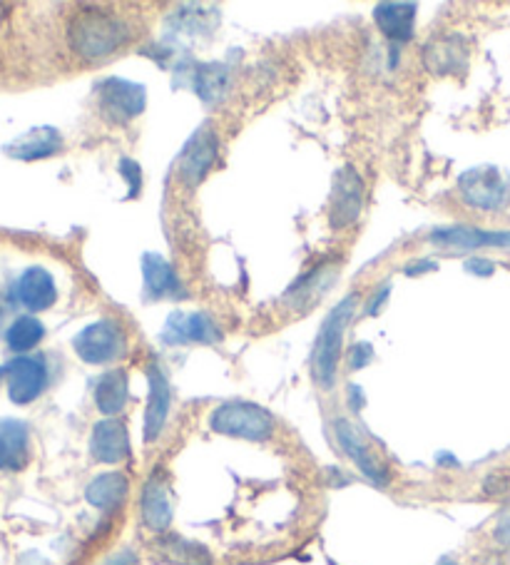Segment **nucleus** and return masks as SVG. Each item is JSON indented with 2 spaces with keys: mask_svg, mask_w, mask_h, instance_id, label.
I'll return each instance as SVG.
<instances>
[{
  "mask_svg": "<svg viewBox=\"0 0 510 565\" xmlns=\"http://www.w3.org/2000/svg\"><path fill=\"white\" fill-rule=\"evenodd\" d=\"M337 436H339L341 446H344V451L351 456V459L357 461L359 469L364 471L371 481H376V483L384 486V483H386L384 466H381V463L374 459V454L369 451V446L364 444V438L359 436L357 428L351 426L349 422H337Z\"/></svg>",
  "mask_w": 510,
  "mask_h": 565,
  "instance_id": "nucleus-21",
  "label": "nucleus"
},
{
  "mask_svg": "<svg viewBox=\"0 0 510 565\" xmlns=\"http://www.w3.org/2000/svg\"><path fill=\"white\" fill-rule=\"evenodd\" d=\"M3 15H6V6H0V23H3Z\"/></svg>",
  "mask_w": 510,
  "mask_h": 565,
  "instance_id": "nucleus-33",
  "label": "nucleus"
},
{
  "mask_svg": "<svg viewBox=\"0 0 510 565\" xmlns=\"http://www.w3.org/2000/svg\"><path fill=\"white\" fill-rule=\"evenodd\" d=\"M364 207V180L354 168H341L333 174L331 202H329V224L331 230H347L357 224Z\"/></svg>",
  "mask_w": 510,
  "mask_h": 565,
  "instance_id": "nucleus-7",
  "label": "nucleus"
},
{
  "mask_svg": "<svg viewBox=\"0 0 510 565\" xmlns=\"http://www.w3.org/2000/svg\"><path fill=\"white\" fill-rule=\"evenodd\" d=\"M466 271H468V275H476V277H490L496 271V265L490 259L474 257V259L466 262Z\"/></svg>",
  "mask_w": 510,
  "mask_h": 565,
  "instance_id": "nucleus-27",
  "label": "nucleus"
},
{
  "mask_svg": "<svg viewBox=\"0 0 510 565\" xmlns=\"http://www.w3.org/2000/svg\"><path fill=\"white\" fill-rule=\"evenodd\" d=\"M217 154H220L217 135L212 132L210 125H202L180 152V160H178L180 180L188 184L190 190L198 188V184L208 178V172L214 168Z\"/></svg>",
  "mask_w": 510,
  "mask_h": 565,
  "instance_id": "nucleus-9",
  "label": "nucleus"
},
{
  "mask_svg": "<svg viewBox=\"0 0 510 565\" xmlns=\"http://www.w3.org/2000/svg\"><path fill=\"white\" fill-rule=\"evenodd\" d=\"M438 269V262L434 259H418L414 265H408L404 271L408 277H416V275H426V271H436Z\"/></svg>",
  "mask_w": 510,
  "mask_h": 565,
  "instance_id": "nucleus-31",
  "label": "nucleus"
},
{
  "mask_svg": "<svg viewBox=\"0 0 510 565\" xmlns=\"http://www.w3.org/2000/svg\"><path fill=\"white\" fill-rule=\"evenodd\" d=\"M458 192L468 207L500 212L510 204V174L493 168V164H480V168L460 174Z\"/></svg>",
  "mask_w": 510,
  "mask_h": 565,
  "instance_id": "nucleus-4",
  "label": "nucleus"
},
{
  "mask_svg": "<svg viewBox=\"0 0 510 565\" xmlns=\"http://www.w3.org/2000/svg\"><path fill=\"white\" fill-rule=\"evenodd\" d=\"M337 275L339 271L331 262H321L319 267H314L311 271H307V275L294 281V285L287 289V295H284V301H287L291 309L307 311L314 305H319V299L327 295V289L333 285Z\"/></svg>",
  "mask_w": 510,
  "mask_h": 565,
  "instance_id": "nucleus-15",
  "label": "nucleus"
},
{
  "mask_svg": "<svg viewBox=\"0 0 510 565\" xmlns=\"http://www.w3.org/2000/svg\"><path fill=\"white\" fill-rule=\"evenodd\" d=\"M371 356H374V352H371V347L366 342L357 344L354 349H351V369H354V372H357V369L366 366L371 362Z\"/></svg>",
  "mask_w": 510,
  "mask_h": 565,
  "instance_id": "nucleus-28",
  "label": "nucleus"
},
{
  "mask_svg": "<svg viewBox=\"0 0 510 565\" xmlns=\"http://www.w3.org/2000/svg\"><path fill=\"white\" fill-rule=\"evenodd\" d=\"M416 3H394V0H386V3H379L374 8V21L379 31L384 33L391 43H406L411 41L416 28Z\"/></svg>",
  "mask_w": 510,
  "mask_h": 565,
  "instance_id": "nucleus-20",
  "label": "nucleus"
},
{
  "mask_svg": "<svg viewBox=\"0 0 510 565\" xmlns=\"http://www.w3.org/2000/svg\"><path fill=\"white\" fill-rule=\"evenodd\" d=\"M389 299V287H384V289H379V297H374L371 299V305L366 307V315H376V311L381 309V305H384V301Z\"/></svg>",
  "mask_w": 510,
  "mask_h": 565,
  "instance_id": "nucleus-32",
  "label": "nucleus"
},
{
  "mask_svg": "<svg viewBox=\"0 0 510 565\" xmlns=\"http://www.w3.org/2000/svg\"><path fill=\"white\" fill-rule=\"evenodd\" d=\"M95 404L105 416L120 414L127 404V374L123 369H113L97 379Z\"/></svg>",
  "mask_w": 510,
  "mask_h": 565,
  "instance_id": "nucleus-22",
  "label": "nucleus"
},
{
  "mask_svg": "<svg viewBox=\"0 0 510 565\" xmlns=\"http://www.w3.org/2000/svg\"><path fill=\"white\" fill-rule=\"evenodd\" d=\"M8 396L18 406L33 404L47 386V369L43 359L35 356H15L6 366Z\"/></svg>",
  "mask_w": 510,
  "mask_h": 565,
  "instance_id": "nucleus-10",
  "label": "nucleus"
},
{
  "mask_svg": "<svg viewBox=\"0 0 510 565\" xmlns=\"http://www.w3.org/2000/svg\"><path fill=\"white\" fill-rule=\"evenodd\" d=\"M424 65L431 75H456L468 67V43L464 35L448 33L428 41L424 47Z\"/></svg>",
  "mask_w": 510,
  "mask_h": 565,
  "instance_id": "nucleus-12",
  "label": "nucleus"
},
{
  "mask_svg": "<svg viewBox=\"0 0 510 565\" xmlns=\"http://www.w3.org/2000/svg\"><path fill=\"white\" fill-rule=\"evenodd\" d=\"M43 337H45L43 321L31 317V315H23V317H18L11 327H8L6 344H8V349H11V352L25 354V352H31V349L41 344Z\"/></svg>",
  "mask_w": 510,
  "mask_h": 565,
  "instance_id": "nucleus-25",
  "label": "nucleus"
},
{
  "mask_svg": "<svg viewBox=\"0 0 510 565\" xmlns=\"http://www.w3.org/2000/svg\"><path fill=\"white\" fill-rule=\"evenodd\" d=\"M220 339L222 334L217 324L204 311H192V315L174 311L162 331L164 344H217Z\"/></svg>",
  "mask_w": 510,
  "mask_h": 565,
  "instance_id": "nucleus-11",
  "label": "nucleus"
},
{
  "mask_svg": "<svg viewBox=\"0 0 510 565\" xmlns=\"http://www.w3.org/2000/svg\"><path fill=\"white\" fill-rule=\"evenodd\" d=\"M140 515L147 531H152L157 535H164L170 531V525L174 521V499L170 476H167L162 466H157L145 483L140 499Z\"/></svg>",
  "mask_w": 510,
  "mask_h": 565,
  "instance_id": "nucleus-8",
  "label": "nucleus"
},
{
  "mask_svg": "<svg viewBox=\"0 0 510 565\" xmlns=\"http://www.w3.org/2000/svg\"><path fill=\"white\" fill-rule=\"evenodd\" d=\"M496 541L510 548V509H506L496 523Z\"/></svg>",
  "mask_w": 510,
  "mask_h": 565,
  "instance_id": "nucleus-29",
  "label": "nucleus"
},
{
  "mask_svg": "<svg viewBox=\"0 0 510 565\" xmlns=\"http://www.w3.org/2000/svg\"><path fill=\"white\" fill-rule=\"evenodd\" d=\"M6 376V369H0V379H3Z\"/></svg>",
  "mask_w": 510,
  "mask_h": 565,
  "instance_id": "nucleus-34",
  "label": "nucleus"
},
{
  "mask_svg": "<svg viewBox=\"0 0 510 565\" xmlns=\"http://www.w3.org/2000/svg\"><path fill=\"white\" fill-rule=\"evenodd\" d=\"M147 379H150V402H147V414H145V438L147 441H155V438L162 434L167 414H170L172 392L162 366L157 362H152L150 369H147Z\"/></svg>",
  "mask_w": 510,
  "mask_h": 565,
  "instance_id": "nucleus-17",
  "label": "nucleus"
},
{
  "mask_svg": "<svg viewBox=\"0 0 510 565\" xmlns=\"http://www.w3.org/2000/svg\"><path fill=\"white\" fill-rule=\"evenodd\" d=\"M440 565H456V563H450V561H444Z\"/></svg>",
  "mask_w": 510,
  "mask_h": 565,
  "instance_id": "nucleus-35",
  "label": "nucleus"
},
{
  "mask_svg": "<svg viewBox=\"0 0 510 565\" xmlns=\"http://www.w3.org/2000/svg\"><path fill=\"white\" fill-rule=\"evenodd\" d=\"M210 428L220 436L240 438V441L264 444L277 431L274 416L252 402H227L217 406L210 416Z\"/></svg>",
  "mask_w": 510,
  "mask_h": 565,
  "instance_id": "nucleus-3",
  "label": "nucleus"
},
{
  "mask_svg": "<svg viewBox=\"0 0 510 565\" xmlns=\"http://www.w3.org/2000/svg\"><path fill=\"white\" fill-rule=\"evenodd\" d=\"M73 349L85 364H110L125 354L127 339L123 327L115 319H97L83 331H77Z\"/></svg>",
  "mask_w": 510,
  "mask_h": 565,
  "instance_id": "nucleus-6",
  "label": "nucleus"
},
{
  "mask_svg": "<svg viewBox=\"0 0 510 565\" xmlns=\"http://www.w3.org/2000/svg\"><path fill=\"white\" fill-rule=\"evenodd\" d=\"M142 279L147 299H184V291L178 271L157 252H145L142 255Z\"/></svg>",
  "mask_w": 510,
  "mask_h": 565,
  "instance_id": "nucleus-14",
  "label": "nucleus"
},
{
  "mask_svg": "<svg viewBox=\"0 0 510 565\" xmlns=\"http://www.w3.org/2000/svg\"><path fill=\"white\" fill-rule=\"evenodd\" d=\"M15 299L28 311H45L57 301L55 279L43 267H28L15 281Z\"/></svg>",
  "mask_w": 510,
  "mask_h": 565,
  "instance_id": "nucleus-16",
  "label": "nucleus"
},
{
  "mask_svg": "<svg viewBox=\"0 0 510 565\" xmlns=\"http://www.w3.org/2000/svg\"><path fill=\"white\" fill-rule=\"evenodd\" d=\"M127 491H130V483L123 473H103L97 476V479L87 486L85 491V499L91 505L100 511H110L115 505H120L125 501Z\"/></svg>",
  "mask_w": 510,
  "mask_h": 565,
  "instance_id": "nucleus-23",
  "label": "nucleus"
},
{
  "mask_svg": "<svg viewBox=\"0 0 510 565\" xmlns=\"http://www.w3.org/2000/svg\"><path fill=\"white\" fill-rule=\"evenodd\" d=\"M359 305L357 295H349L333 307L327 319L321 321L317 342H314L311 354V369H314V382H317L323 392H329L337 384V369L341 359V349H344V334L351 317H354Z\"/></svg>",
  "mask_w": 510,
  "mask_h": 565,
  "instance_id": "nucleus-2",
  "label": "nucleus"
},
{
  "mask_svg": "<svg viewBox=\"0 0 510 565\" xmlns=\"http://www.w3.org/2000/svg\"><path fill=\"white\" fill-rule=\"evenodd\" d=\"M6 466H13V469H18V466H21V463H18L11 444H8L6 436L0 434V469H6Z\"/></svg>",
  "mask_w": 510,
  "mask_h": 565,
  "instance_id": "nucleus-30",
  "label": "nucleus"
},
{
  "mask_svg": "<svg viewBox=\"0 0 510 565\" xmlns=\"http://www.w3.org/2000/svg\"><path fill=\"white\" fill-rule=\"evenodd\" d=\"M232 75L230 67L222 63H202L194 71V93L200 95L204 103H217L230 90Z\"/></svg>",
  "mask_w": 510,
  "mask_h": 565,
  "instance_id": "nucleus-24",
  "label": "nucleus"
},
{
  "mask_svg": "<svg viewBox=\"0 0 510 565\" xmlns=\"http://www.w3.org/2000/svg\"><path fill=\"white\" fill-rule=\"evenodd\" d=\"M431 242L440 249L474 252L480 247H510V232H488L468 224H454V227H438L431 232Z\"/></svg>",
  "mask_w": 510,
  "mask_h": 565,
  "instance_id": "nucleus-13",
  "label": "nucleus"
},
{
  "mask_svg": "<svg viewBox=\"0 0 510 565\" xmlns=\"http://www.w3.org/2000/svg\"><path fill=\"white\" fill-rule=\"evenodd\" d=\"M120 174L127 180V198H137L142 190V170L140 164L130 158L120 160Z\"/></svg>",
  "mask_w": 510,
  "mask_h": 565,
  "instance_id": "nucleus-26",
  "label": "nucleus"
},
{
  "mask_svg": "<svg viewBox=\"0 0 510 565\" xmlns=\"http://www.w3.org/2000/svg\"><path fill=\"white\" fill-rule=\"evenodd\" d=\"M91 454L100 463H120L130 454V438H127L125 424L115 418L95 424L91 436Z\"/></svg>",
  "mask_w": 510,
  "mask_h": 565,
  "instance_id": "nucleus-19",
  "label": "nucleus"
},
{
  "mask_svg": "<svg viewBox=\"0 0 510 565\" xmlns=\"http://www.w3.org/2000/svg\"><path fill=\"white\" fill-rule=\"evenodd\" d=\"M61 150H63V135L55 128H47V125L28 130L21 135V138H15L13 142L6 145V152L11 154V158L23 160V162L53 158V154Z\"/></svg>",
  "mask_w": 510,
  "mask_h": 565,
  "instance_id": "nucleus-18",
  "label": "nucleus"
},
{
  "mask_svg": "<svg viewBox=\"0 0 510 565\" xmlns=\"http://www.w3.org/2000/svg\"><path fill=\"white\" fill-rule=\"evenodd\" d=\"M147 105V90L142 83L125 81V77H105L97 85V107L110 125H127L140 118Z\"/></svg>",
  "mask_w": 510,
  "mask_h": 565,
  "instance_id": "nucleus-5",
  "label": "nucleus"
},
{
  "mask_svg": "<svg viewBox=\"0 0 510 565\" xmlns=\"http://www.w3.org/2000/svg\"><path fill=\"white\" fill-rule=\"evenodd\" d=\"M67 41L85 61H105L132 41V28L123 15L103 8H83L73 15Z\"/></svg>",
  "mask_w": 510,
  "mask_h": 565,
  "instance_id": "nucleus-1",
  "label": "nucleus"
}]
</instances>
